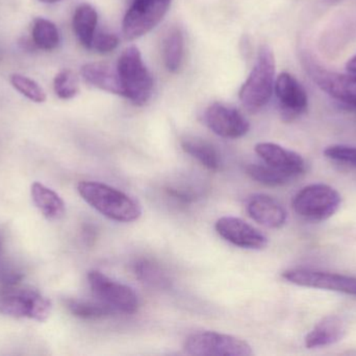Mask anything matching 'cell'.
Segmentation results:
<instances>
[{
  "mask_svg": "<svg viewBox=\"0 0 356 356\" xmlns=\"http://www.w3.org/2000/svg\"><path fill=\"white\" fill-rule=\"evenodd\" d=\"M246 171L254 181L271 187L286 185L292 180V178L289 177L286 173L273 169L265 162L264 164L253 163V164L247 165Z\"/></svg>",
  "mask_w": 356,
  "mask_h": 356,
  "instance_id": "cell-25",
  "label": "cell"
},
{
  "mask_svg": "<svg viewBox=\"0 0 356 356\" xmlns=\"http://www.w3.org/2000/svg\"><path fill=\"white\" fill-rule=\"evenodd\" d=\"M10 82L19 93L24 95L31 102L42 104L47 98L45 90L37 82L25 77V75L13 73L10 77Z\"/></svg>",
  "mask_w": 356,
  "mask_h": 356,
  "instance_id": "cell-26",
  "label": "cell"
},
{
  "mask_svg": "<svg viewBox=\"0 0 356 356\" xmlns=\"http://www.w3.org/2000/svg\"><path fill=\"white\" fill-rule=\"evenodd\" d=\"M215 228L222 238L234 246L249 250H261L267 247V238L250 224L238 217H221L218 219Z\"/></svg>",
  "mask_w": 356,
  "mask_h": 356,
  "instance_id": "cell-13",
  "label": "cell"
},
{
  "mask_svg": "<svg viewBox=\"0 0 356 356\" xmlns=\"http://www.w3.org/2000/svg\"><path fill=\"white\" fill-rule=\"evenodd\" d=\"M275 70L273 50L269 45L261 46L254 67L240 90L241 102L248 110H261L270 102L275 86Z\"/></svg>",
  "mask_w": 356,
  "mask_h": 356,
  "instance_id": "cell-2",
  "label": "cell"
},
{
  "mask_svg": "<svg viewBox=\"0 0 356 356\" xmlns=\"http://www.w3.org/2000/svg\"><path fill=\"white\" fill-rule=\"evenodd\" d=\"M204 123L213 133L229 139L243 137L250 130V123L238 109L222 102H213L207 109Z\"/></svg>",
  "mask_w": 356,
  "mask_h": 356,
  "instance_id": "cell-12",
  "label": "cell"
},
{
  "mask_svg": "<svg viewBox=\"0 0 356 356\" xmlns=\"http://www.w3.org/2000/svg\"><path fill=\"white\" fill-rule=\"evenodd\" d=\"M58 27L48 19L35 18L31 26V44L38 49L51 52L60 44Z\"/></svg>",
  "mask_w": 356,
  "mask_h": 356,
  "instance_id": "cell-23",
  "label": "cell"
},
{
  "mask_svg": "<svg viewBox=\"0 0 356 356\" xmlns=\"http://www.w3.org/2000/svg\"><path fill=\"white\" fill-rule=\"evenodd\" d=\"M184 348L188 355L196 356H249L253 353L246 341L213 332L191 334Z\"/></svg>",
  "mask_w": 356,
  "mask_h": 356,
  "instance_id": "cell-6",
  "label": "cell"
},
{
  "mask_svg": "<svg viewBox=\"0 0 356 356\" xmlns=\"http://www.w3.org/2000/svg\"><path fill=\"white\" fill-rule=\"evenodd\" d=\"M65 304H66L67 309L74 317L83 320L104 319V318L110 317L114 311V309H111L108 305L104 304L99 300L97 302H94V301L69 299Z\"/></svg>",
  "mask_w": 356,
  "mask_h": 356,
  "instance_id": "cell-24",
  "label": "cell"
},
{
  "mask_svg": "<svg viewBox=\"0 0 356 356\" xmlns=\"http://www.w3.org/2000/svg\"><path fill=\"white\" fill-rule=\"evenodd\" d=\"M345 334L346 325L343 320L337 316H328L322 319L305 336V347L315 349L330 346L342 341Z\"/></svg>",
  "mask_w": 356,
  "mask_h": 356,
  "instance_id": "cell-17",
  "label": "cell"
},
{
  "mask_svg": "<svg viewBox=\"0 0 356 356\" xmlns=\"http://www.w3.org/2000/svg\"><path fill=\"white\" fill-rule=\"evenodd\" d=\"M282 278L295 286L332 291L356 296V277L328 273L317 270L295 268L282 274Z\"/></svg>",
  "mask_w": 356,
  "mask_h": 356,
  "instance_id": "cell-10",
  "label": "cell"
},
{
  "mask_svg": "<svg viewBox=\"0 0 356 356\" xmlns=\"http://www.w3.org/2000/svg\"><path fill=\"white\" fill-rule=\"evenodd\" d=\"M346 69L348 72L355 73L356 75V56L351 58L350 60L347 62Z\"/></svg>",
  "mask_w": 356,
  "mask_h": 356,
  "instance_id": "cell-31",
  "label": "cell"
},
{
  "mask_svg": "<svg viewBox=\"0 0 356 356\" xmlns=\"http://www.w3.org/2000/svg\"><path fill=\"white\" fill-rule=\"evenodd\" d=\"M51 309V301L31 288H19L15 286L0 291L1 315L45 322L49 318Z\"/></svg>",
  "mask_w": 356,
  "mask_h": 356,
  "instance_id": "cell-5",
  "label": "cell"
},
{
  "mask_svg": "<svg viewBox=\"0 0 356 356\" xmlns=\"http://www.w3.org/2000/svg\"><path fill=\"white\" fill-rule=\"evenodd\" d=\"M81 77L86 83L108 93L123 96L122 86L117 67L102 62L88 63L81 67Z\"/></svg>",
  "mask_w": 356,
  "mask_h": 356,
  "instance_id": "cell-16",
  "label": "cell"
},
{
  "mask_svg": "<svg viewBox=\"0 0 356 356\" xmlns=\"http://www.w3.org/2000/svg\"><path fill=\"white\" fill-rule=\"evenodd\" d=\"M22 278V274L17 270L6 265H0V284L3 286V288L17 286Z\"/></svg>",
  "mask_w": 356,
  "mask_h": 356,
  "instance_id": "cell-30",
  "label": "cell"
},
{
  "mask_svg": "<svg viewBox=\"0 0 356 356\" xmlns=\"http://www.w3.org/2000/svg\"><path fill=\"white\" fill-rule=\"evenodd\" d=\"M136 277L141 284L154 290L166 291L172 286V280L158 263L149 259H140L134 265Z\"/></svg>",
  "mask_w": 356,
  "mask_h": 356,
  "instance_id": "cell-21",
  "label": "cell"
},
{
  "mask_svg": "<svg viewBox=\"0 0 356 356\" xmlns=\"http://www.w3.org/2000/svg\"><path fill=\"white\" fill-rule=\"evenodd\" d=\"M303 66L322 91L334 100L356 107V75H344L324 68L307 56H302Z\"/></svg>",
  "mask_w": 356,
  "mask_h": 356,
  "instance_id": "cell-8",
  "label": "cell"
},
{
  "mask_svg": "<svg viewBox=\"0 0 356 356\" xmlns=\"http://www.w3.org/2000/svg\"><path fill=\"white\" fill-rule=\"evenodd\" d=\"M77 192L96 211L118 223H133L142 215V207L135 199L121 190L100 182L83 181Z\"/></svg>",
  "mask_w": 356,
  "mask_h": 356,
  "instance_id": "cell-1",
  "label": "cell"
},
{
  "mask_svg": "<svg viewBox=\"0 0 356 356\" xmlns=\"http://www.w3.org/2000/svg\"><path fill=\"white\" fill-rule=\"evenodd\" d=\"M88 281L94 296L111 309L127 315L137 313L139 300L131 286L115 281L99 271L89 272Z\"/></svg>",
  "mask_w": 356,
  "mask_h": 356,
  "instance_id": "cell-7",
  "label": "cell"
},
{
  "mask_svg": "<svg viewBox=\"0 0 356 356\" xmlns=\"http://www.w3.org/2000/svg\"><path fill=\"white\" fill-rule=\"evenodd\" d=\"M324 1L328 4H338L340 3V2H342L343 0H324Z\"/></svg>",
  "mask_w": 356,
  "mask_h": 356,
  "instance_id": "cell-33",
  "label": "cell"
},
{
  "mask_svg": "<svg viewBox=\"0 0 356 356\" xmlns=\"http://www.w3.org/2000/svg\"><path fill=\"white\" fill-rule=\"evenodd\" d=\"M324 155L326 158L334 162L356 169V146H343V144L330 146L325 148Z\"/></svg>",
  "mask_w": 356,
  "mask_h": 356,
  "instance_id": "cell-28",
  "label": "cell"
},
{
  "mask_svg": "<svg viewBox=\"0 0 356 356\" xmlns=\"http://www.w3.org/2000/svg\"><path fill=\"white\" fill-rule=\"evenodd\" d=\"M31 192L35 207L46 219L56 221L64 217L66 206L63 199L56 192L39 182H35L31 185Z\"/></svg>",
  "mask_w": 356,
  "mask_h": 356,
  "instance_id": "cell-18",
  "label": "cell"
},
{
  "mask_svg": "<svg viewBox=\"0 0 356 356\" xmlns=\"http://www.w3.org/2000/svg\"><path fill=\"white\" fill-rule=\"evenodd\" d=\"M274 92L282 121L291 123L307 112L309 108L307 91L298 79L290 73L282 72L276 77Z\"/></svg>",
  "mask_w": 356,
  "mask_h": 356,
  "instance_id": "cell-11",
  "label": "cell"
},
{
  "mask_svg": "<svg viewBox=\"0 0 356 356\" xmlns=\"http://www.w3.org/2000/svg\"><path fill=\"white\" fill-rule=\"evenodd\" d=\"M342 198L332 186L312 184L303 187L293 199L295 212L311 222H323L336 215Z\"/></svg>",
  "mask_w": 356,
  "mask_h": 356,
  "instance_id": "cell-4",
  "label": "cell"
},
{
  "mask_svg": "<svg viewBox=\"0 0 356 356\" xmlns=\"http://www.w3.org/2000/svg\"><path fill=\"white\" fill-rule=\"evenodd\" d=\"M123 96L136 106H143L154 91L152 73L144 64L141 52L136 46H129L121 54L117 64Z\"/></svg>",
  "mask_w": 356,
  "mask_h": 356,
  "instance_id": "cell-3",
  "label": "cell"
},
{
  "mask_svg": "<svg viewBox=\"0 0 356 356\" xmlns=\"http://www.w3.org/2000/svg\"><path fill=\"white\" fill-rule=\"evenodd\" d=\"M39 1L43 2V3L52 4L56 3V2L62 1V0H39Z\"/></svg>",
  "mask_w": 356,
  "mask_h": 356,
  "instance_id": "cell-32",
  "label": "cell"
},
{
  "mask_svg": "<svg viewBox=\"0 0 356 356\" xmlns=\"http://www.w3.org/2000/svg\"><path fill=\"white\" fill-rule=\"evenodd\" d=\"M118 45L119 38L116 35L108 33V31H100V33H95L91 49H94L99 54H108V52L116 49Z\"/></svg>",
  "mask_w": 356,
  "mask_h": 356,
  "instance_id": "cell-29",
  "label": "cell"
},
{
  "mask_svg": "<svg viewBox=\"0 0 356 356\" xmlns=\"http://www.w3.org/2000/svg\"><path fill=\"white\" fill-rule=\"evenodd\" d=\"M184 59V39L178 27L167 31L163 40V60L167 70L175 73L181 68Z\"/></svg>",
  "mask_w": 356,
  "mask_h": 356,
  "instance_id": "cell-22",
  "label": "cell"
},
{
  "mask_svg": "<svg viewBox=\"0 0 356 356\" xmlns=\"http://www.w3.org/2000/svg\"><path fill=\"white\" fill-rule=\"evenodd\" d=\"M171 0H134L122 22V31L127 40H135L149 33L161 22Z\"/></svg>",
  "mask_w": 356,
  "mask_h": 356,
  "instance_id": "cell-9",
  "label": "cell"
},
{
  "mask_svg": "<svg viewBox=\"0 0 356 356\" xmlns=\"http://www.w3.org/2000/svg\"><path fill=\"white\" fill-rule=\"evenodd\" d=\"M0 250H1V242H0Z\"/></svg>",
  "mask_w": 356,
  "mask_h": 356,
  "instance_id": "cell-34",
  "label": "cell"
},
{
  "mask_svg": "<svg viewBox=\"0 0 356 356\" xmlns=\"http://www.w3.org/2000/svg\"><path fill=\"white\" fill-rule=\"evenodd\" d=\"M255 153L266 164L286 173L292 179L302 175L307 171V163L301 155L280 144L261 142L255 146Z\"/></svg>",
  "mask_w": 356,
  "mask_h": 356,
  "instance_id": "cell-14",
  "label": "cell"
},
{
  "mask_svg": "<svg viewBox=\"0 0 356 356\" xmlns=\"http://www.w3.org/2000/svg\"><path fill=\"white\" fill-rule=\"evenodd\" d=\"M54 90L60 100H71L79 91V79L70 69L60 70L54 77Z\"/></svg>",
  "mask_w": 356,
  "mask_h": 356,
  "instance_id": "cell-27",
  "label": "cell"
},
{
  "mask_svg": "<svg viewBox=\"0 0 356 356\" xmlns=\"http://www.w3.org/2000/svg\"><path fill=\"white\" fill-rule=\"evenodd\" d=\"M97 22V12L91 4L81 3L75 8L72 18L73 31L79 43L87 49H91Z\"/></svg>",
  "mask_w": 356,
  "mask_h": 356,
  "instance_id": "cell-19",
  "label": "cell"
},
{
  "mask_svg": "<svg viewBox=\"0 0 356 356\" xmlns=\"http://www.w3.org/2000/svg\"><path fill=\"white\" fill-rule=\"evenodd\" d=\"M181 146L186 154L196 159L209 171H218L221 167V157L211 142L202 138L186 137L182 139Z\"/></svg>",
  "mask_w": 356,
  "mask_h": 356,
  "instance_id": "cell-20",
  "label": "cell"
},
{
  "mask_svg": "<svg viewBox=\"0 0 356 356\" xmlns=\"http://www.w3.org/2000/svg\"><path fill=\"white\" fill-rule=\"evenodd\" d=\"M249 217L259 225L278 229L286 224L288 213L276 199L268 194H254L247 202Z\"/></svg>",
  "mask_w": 356,
  "mask_h": 356,
  "instance_id": "cell-15",
  "label": "cell"
}]
</instances>
